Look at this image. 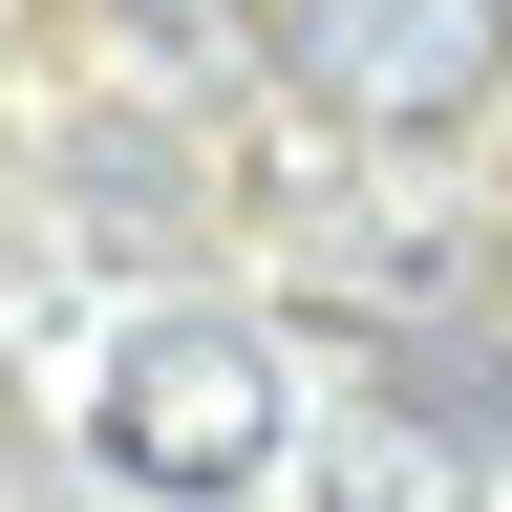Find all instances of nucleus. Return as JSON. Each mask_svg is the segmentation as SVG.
<instances>
[{
    "instance_id": "obj_1",
    "label": "nucleus",
    "mask_w": 512,
    "mask_h": 512,
    "mask_svg": "<svg viewBox=\"0 0 512 512\" xmlns=\"http://www.w3.org/2000/svg\"><path fill=\"white\" fill-rule=\"evenodd\" d=\"M107 470H128V491H235V470H278V342H256V320H150V342L107 363Z\"/></svg>"
},
{
    "instance_id": "obj_2",
    "label": "nucleus",
    "mask_w": 512,
    "mask_h": 512,
    "mask_svg": "<svg viewBox=\"0 0 512 512\" xmlns=\"http://www.w3.org/2000/svg\"><path fill=\"white\" fill-rule=\"evenodd\" d=\"M299 64H320V107H363V128H448L491 86V0H299Z\"/></svg>"
},
{
    "instance_id": "obj_3",
    "label": "nucleus",
    "mask_w": 512,
    "mask_h": 512,
    "mask_svg": "<svg viewBox=\"0 0 512 512\" xmlns=\"http://www.w3.org/2000/svg\"><path fill=\"white\" fill-rule=\"evenodd\" d=\"M342 512H448V448H427V427H363V470H342Z\"/></svg>"
}]
</instances>
